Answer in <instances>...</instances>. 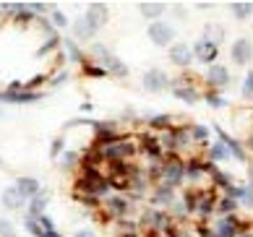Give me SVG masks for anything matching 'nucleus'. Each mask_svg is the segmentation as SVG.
<instances>
[{
    "label": "nucleus",
    "instance_id": "19",
    "mask_svg": "<svg viewBox=\"0 0 253 237\" xmlns=\"http://www.w3.org/2000/svg\"><path fill=\"white\" fill-rule=\"evenodd\" d=\"M107 211L120 219V216H126L130 211V201L126 196H112V198H107Z\"/></svg>",
    "mask_w": 253,
    "mask_h": 237
},
{
    "label": "nucleus",
    "instance_id": "53",
    "mask_svg": "<svg viewBox=\"0 0 253 237\" xmlns=\"http://www.w3.org/2000/svg\"><path fill=\"white\" fill-rule=\"evenodd\" d=\"M42 237H63L58 230H52V232H42Z\"/></svg>",
    "mask_w": 253,
    "mask_h": 237
},
{
    "label": "nucleus",
    "instance_id": "52",
    "mask_svg": "<svg viewBox=\"0 0 253 237\" xmlns=\"http://www.w3.org/2000/svg\"><path fill=\"white\" fill-rule=\"evenodd\" d=\"M73 237H94V232H91V230H86V227H84V230H79V232L73 235Z\"/></svg>",
    "mask_w": 253,
    "mask_h": 237
},
{
    "label": "nucleus",
    "instance_id": "41",
    "mask_svg": "<svg viewBox=\"0 0 253 237\" xmlns=\"http://www.w3.org/2000/svg\"><path fill=\"white\" fill-rule=\"evenodd\" d=\"M44 81H47V76H42V73H40V76H34L32 81H26V83H24V89H26V91H37Z\"/></svg>",
    "mask_w": 253,
    "mask_h": 237
},
{
    "label": "nucleus",
    "instance_id": "25",
    "mask_svg": "<svg viewBox=\"0 0 253 237\" xmlns=\"http://www.w3.org/2000/svg\"><path fill=\"white\" fill-rule=\"evenodd\" d=\"M141 144H144L141 149H144L152 159H159V157H162V146H159V138H154V136H144V138H141Z\"/></svg>",
    "mask_w": 253,
    "mask_h": 237
},
{
    "label": "nucleus",
    "instance_id": "45",
    "mask_svg": "<svg viewBox=\"0 0 253 237\" xmlns=\"http://www.w3.org/2000/svg\"><path fill=\"white\" fill-rule=\"evenodd\" d=\"M68 79H71V73H68V71L63 68V71H58V73L52 76V81H50V83H52V86H63V83L68 81Z\"/></svg>",
    "mask_w": 253,
    "mask_h": 237
},
{
    "label": "nucleus",
    "instance_id": "51",
    "mask_svg": "<svg viewBox=\"0 0 253 237\" xmlns=\"http://www.w3.org/2000/svg\"><path fill=\"white\" fill-rule=\"evenodd\" d=\"M118 224L123 227V232H136V224H133V222H126V219H120Z\"/></svg>",
    "mask_w": 253,
    "mask_h": 237
},
{
    "label": "nucleus",
    "instance_id": "34",
    "mask_svg": "<svg viewBox=\"0 0 253 237\" xmlns=\"http://www.w3.org/2000/svg\"><path fill=\"white\" fill-rule=\"evenodd\" d=\"M188 136L196 141V144H206V138H209V128H204V125H191V128H188Z\"/></svg>",
    "mask_w": 253,
    "mask_h": 237
},
{
    "label": "nucleus",
    "instance_id": "48",
    "mask_svg": "<svg viewBox=\"0 0 253 237\" xmlns=\"http://www.w3.org/2000/svg\"><path fill=\"white\" fill-rule=\"evenodd\" d=\"M94 120H89V118H76V120H68L65 122V128H76V125H91Z\"/></svg>",
    "mask_w": 253,
    "mask_h": 237
},
{
    "label": "nucleus",
    "instance_id": "57",
    "mask_svg": "<svg viewBox=\"0 0 253 237\" xmlns=\"http://www.w3.org/2000/svg\"><path fill=\"white\" fill-rule=\"evenodd\" d=\"M8 237H18V235H16V232H13V235H8Z\"/></svg>",
    "mask_w": 253,
    "mask_h": 237
},
{
    "label": "nucleus",
    "instance_id": "11",
    "mask_svg": "<svg viewBox=\"0 0 253 237\" xmlns=\"http://www.w3.org/2000/svg\"><path fill=\"white\" fill-rule=\"evenodd\" d=\"M94 37H97V29L91 26L86 16H79L73 21V42H91Z\"/></svg>",
    "mask_w": 253,
    "mask_h": 237
},
{
    "label": "nucleus",
    "instance_id": "44",
    "mask_svg": "<svg viewBox=\"0 0 253 237\" xmlns=\"http://www.w3.org/2000/svg\"><path fill=\"white\" fill-rule=\"evenodd\" d=\"M91 55H94V58H97V60L102 63V60H105L107 55H110V50H107L105 44H99V42H94V44H91Z\"/></svg>",
    "mask_w": 253,
    "mask_h": 237
},
{
    "label": "nucleus",
    "instance_id": "12",
    "mask_svg": "<svg viewBox=\"0 0 253 237\" xmlns=\"http://www.w3.org/2000/svg\"><path fill=\"white\" fill-rule=\"evenodd\" d=\"M141 224L144 227H152V230L165 232L167 227H170V219H167V214L159 211V208H146V211L141 214Z\"/></svg>",
    "mask_w": 253,
    "mask_h": 237
},
{
    "label": "nucleus",
    "instance_id": "26",
    "mask_svg": "<svg viewBox=\"0 0 253 237\" xmlns=\"http://www.w3.org/2000/svg\"><path fill=\"white\" fill-rule=\"evenodd\" d=\"M230 13L238 18V21H246L253 13V3H230Z\"/></svg>",
    "mask_w": 253,
    "mask_h": 237
},
{
    "label": "nucleus",
    "instance_id": "17",
    "mask_svg": "<svg viewBox=\"0 0 253 237\" xmlns=\"http://www.w3.org/2000/svg\"><path fill=\"white\" fill-rule=\"evenodd\" d=\"M102 68H105L107 76H115V79H126L128 76V65L123 60H118L115 55H107V58L102 60Z\"/></svg>",
    "mask_w": 253,
    "mask_h": 237
},
{
    "label": "nucleus",
    "instance_id": "32",
    "mask_svg": "<svg viewBox=\"0 0 253 237\" xmlns=\"http://www.w3.org/2000/svg\"><path fill=\"white\" fill-rule=\"evenodd\" d=\"M50 24H52V29H65V26H68V16H65L63 11H58V8H52L50 11Z\"/></svg>",
    "mask_w": 253,
    "mask_h": 237
},
{
    "label": "nucleus",
    "instance_id": "38",
    "mask_svg": "<svg viewBox=\"0 0 253 237\" xmlns=\"http://www.w3.org/2000/svg\"><path fill=\"white\" fill-rule=\"evenodd\" d=\"M84 73L89 76V79H105V68H102V65H91V63H86L84 60Z\"/></svg>",
    "mask_w": 253,
    "mask_h": 237
},
{
    "label": "nucleus",
    "instance_id": "30",
    "mask_svg": "<svg viewBox=\"0 0 253 237\" xmlns=\"http://www.w3.org/2000/svg\"><path fill=\"white\" fill-rule=\"evenodd\" d=\"M149 125L157 128V130H170L172 118L170 115H149Z\"/></svg>",
    "mask_w": 253,
    "mask_h": 237
},
{
    "label": "nucleus",
    "instance_id": "58",
    "mask_svg": "<svg viewBox=\"0 0 253 237\" xmlns=\"http://www.w3.org/2000/svg\"><path fill=\"white\" fill-rule=\"evenodd\" d=\"M0 115H3V110H0Z\"/></svg>",
    "mask_w": 253,
    "mask_h": 237
},
{
    "label": "nucleus",
    "instance_id": "4",
    "mask_svg": "<svg viewBox=\"0 0 253 237\" xmlns=\"http://www.w3.org/2000/svg\"><path fill=\"white\" fill-rule=\"evenodd\" d=\"M170 76H167L162 68H152V71H146L144 73V79H141V86L149 91V94H159V91H165V89H170Z\"/></svg>",
    "mask_w": 253,
    "mask_h": 237
},
{
    "label": "nucleus",
    "instance_id": "5",
    "mask_svg": "<svg viewBox=\"0 0 253 237\" xmlns=\"http://www.w3.org/2000/svg\"><path fill=\"white\" fill-rule=\"evenodd\" d=\"M193 58L199 60V63H204L206 68H209V65H214L217 63V58H219V47L217 44H211V42H206V40H199L193 47Z\"/></svg>",
    "mask_w": 253,
    "mask_h": 237
},
{
    "label": "nucleus",
    "instance_id": "9",
    "mask_svg": "<svg viewBox=\"0 0 253 237\" xmlns=\"http://www.w3.org/2000/svg\"><path fill=\"white\" fill-rule=\"evenodd\" d=\"M206 83H209L211 89H224L230 83V71L219 63L209 65V68H206Z\"/></svg>",
    "mask_w": 253,
    "mask_h": 237
},
{
    "label": "nucleus",
    "instance_id": "43",
    "mask_svg": "<svg viewBox=\"0 0 253 237\" xmlns=\"http://www.w3.org/2000/svg\"><path fill=\"white\" fill-rule=\"evenodd\" d=\"M243 99H253V71L243 81Z\"/></svg>",
    "mask_w": 253,
    "mask_h": 237
},
{
    "label": "nucleus",
    "instance_id": "54",
    "mask_svg": "<svg viewBox=\"0 0 253 237\" xmlns=\"http://www.w3.org/2000/svg\"><path fill=\"white\" fill-rule=\"evenodd\" d=\"M246 149H251V151H253V133H251V136H248V141H246Z\"/></svg>",
    "mask_w": 253,
    "mask_h": 237
},
{
    "label": "nucleus",
    "instance_id": "39",
    "mask_svg": "<svg viewBox=\"0 0 253 237\" xmlns=\"http://www.w3.org/2000/svg\"><path fill=\"white\" fill-rule=\"evenodd\" d=\"M211 180H214V185H217V188H222V191H227L230 185H235V183H232V177L224 175V172H219V169L211 175Z\"/></svg>",
    "mask_w": 253,
    "mask_h": 237
},
{
    "label": "nucleus",
    "instance_id": "33",
    "mask_svg": "<svg viewBox=\"0 0 253 237\" xmlns=\"http://www.w3.org/2000/svg\"><path fill=\"white\" fill-rule=\"evenodd\" d=\"M227 159V149H224L222 144H211L209 146V159L206 162H224Z\"/></svg>",
    "mask_w": 253,
    "mask_h": 237
},
{
    "label": "nucleus",
    "instance_id": "27",
    "mask_svg": "<svg viewBox=\"0 0 253 237\" xmlns=\"http://www.w3.org/2000/svg\"><path fill=\"white\" fill-rule=\"evenodd\" d=\"M185 177L188 180H201L204 177V162L201 159H191V162L185 164Z\"/></svg>",
    "mask_w": 253,
    "mask_h": 237
},
{
    "label": "nucleus",
    "instance_id": "36",
    "mask_svg": "<svg viewBox=\"0 0 253 237\" xmlns=\"http://www.w3.org/2000/svg\"><path fill=\"white\" fill-rule=\"evenodd\" d=\"M24 227H26V232H29L32 237H42V227H40V219H37V216H29V214H26Z\"/></svg>",
    "mask_w": 253,
    "mask_h": 237
},
{
    "label": "nucleus",
    "instance_id": "46",
    "mask_svg": "<svg viewBox=\"0 0 253 237\" xmlns=\"http://www.w3.org/2000/svg\"><path fill=\"white\" fill-rule=\"evenodd\" d=\"M37 219H40V227H42V232H52L55 230V222L50 219L47 214H42V216H37Z\"/></svg>",
    "mask_w": 253,
    "mask_h": 237
},
{
    "label": "nucleus",
    "instance_id": "2",
    "mask_svg": "<svg viewBox=\"0 0 253 237\" xmlns=\"http://www.w3.org/2000/svg\"><path fill=\"white\" fill-rule=\"evenodd\" d=\"M146 34H149V40H152V44H157V47H172L175 44V29H172V24L162 21V18L149 24Z\"/></svg>",
    "mask_w": 253,
    "mask_h": 237
},
{
    "label": "nucleus",
    "instance_id": "3",
    "mask_svg": "<svg viewBox=\"0 0 253 237\" xmlns=\"http://www.w3.org/2000/svg\"><path fill=\"white\" fill-rule=\"evenodd\" d=\"M183 180H185V162L170 157V159L162 164V185H167V188H172V191H175V188L180 185Z\"/></svg>",
    "mask_w": 253,
    "mask_h": 237
},
{
    "label": "nucleus",
    "instance_id": "8",
    "mask_svg": "<svg viewBox=\"0 0 253 237\" xmlns=\"http://www.w3.org/2000/svg\"><path fill=\"white\" fill-rule=\"evenodd\" d=\"M214 130H217V136H219V144H222L224 149H227V157L238 159V162H246V149H243L240 141H235L232 136H227V133H224V130H222L219 125L214 128Z\"/></svg>",
    "mask_w": 253,
    "mask_h": 237
},
{
    "label": "nucleus",
    "instance_id": "59",
    "mask_svg": "<svg viewBox=\"0 0 253 237\" xmlns=\"http://www.w3.org/2000/svg\"><path fill=\"white\" fill-rule=\"evenodd\" d=\"M0 164H3V162H0Z\"/></svg>",
    "mask_w": 253,
    "mask_h": 237
},
{
    "label": "nucleus",
    "instance_id": "13",
    "mask_svg": "<svg viewBox=\"0 0 253 237\" xmlns=\"http://www.w3.org/2000/svg\"><path fill=\"white\" fill-rule=\"evenodd\" d=\"M170 89H172L175 97L180 99V102H185V104H196V102H199V97H201V94L196 91L193 86H188V83H185L183 79H175V81H170Z\"/></svg>",
    "mask_w": 253,
    "mask_h": 237
},
{
    "label": "nucleus",
    "instance_id": "49",
    "mask_svg": "<svg viewBox=\"0 0 253 237\" xmlns=\"http://www.w3.org/2000/svg\"><path fill=\"white\" fill-rule=\"evenodd\" d=\"M79 198H81V203H86L89 208H94V206L99 203V198H97V196H86V193H84V196H79Z\"/></svg>",
    "mask_w": 253,
    "mask_h": 237
},
{
    "label": "nucleus",
    "instance_id": "21",
    "mask_svg": "<svg viewBox=\"0 0 253 237\" xmlns=\"http://www.w3.org/2000/svg\"><path fill=\"white\" fill-rule=\"evenodd\" d=\"M50 201V191H40L34 198H29V216H42Z\"/></svg>",
    "mask_w": 253,
    "mask_h": 237
},
{
    "label": "nucleus",
    "instance_id": "7",
    "mask_svg": "<svg viewBox=\"0 0 253 237\" xmlns=\"http://www.w3.org/2000/svg\"><path fill=\"white\" fill-rule=\"evenodd\" d=\"M214 232H217L219 237H240L243 232H246V224H243L235 214H230V216H222L219 224L214 227Z\"/></svg>",
    "mask_w": 253,
    "mask_h": 237
},
{
    "label": "nucleus",
    "instance_id": "18",
    "mask_svg": "<svg viewBox=\"0 0 253 237\" xmlns=\"http://www.w3.org/2000/svg\"><path fill=\"white\" fill-rule=\"evenodd\" d=\"M0 201H3L5 208H11V211H18V208H24V206H26V198H21V193L16 191V185L5 188L3 196H0Z\"/></svg>",
    "mask_w": 253,
    "mask_h": 237
},
{
    "label": "nucleus",
    "instance_id": "42",
    "mask_svg": "<svg viewBox=\"0 0 253 237\" xmlns=\"http://www.w3.org/2000/svg\"><path fill=\"white\" fill-rule=\"evenodd\" d=\"M63 151H65V141L58 136V138L52 141V146H50V157H52V159H58V157L63 154Z\"/></svg>",
    "mask_w": 253,
    "mask_h": 237
},
{
    "label": "nucleus",
    "instance_id": "50",
    "mask_svg": "<svg viewBox=\"0 0 253 237\" xmlns=\"http://www.w3.org/2000/svg\"><path fill=\"white\" fill-rule=\"evenodd\" d=\"M199 235H201V237H219L217 232L211 230V227H199Z\"/></svg>",
    "mask_w": 253,
    "mask_h": 237
},
{
    "label": "nucleus",
    "instance_id": "35",
    "mask_svg": "<svg viewBox=\"0 0 253 237\" xmlns=\"http://www.w3.org/2000/svg\"><path fill=\"white\" fill-rule=\"evenodd\" d=\"M79 164V151H63L60 154V167L63 169H73Z\"/></svg>",
    "mask_w": 253,
    "mask_h": 237
},
{
    "label": "nucleus",
    "instance_id": "56",
    "mask_svg": "<svg viewBox=\"0 0 253 237\" xmlns=\"http://www.w3.org/2000/svg\"><path fill=\"white\" fill-rule=\"evenodd\" d=\"M240 237H253V235H251V232H243V235H240Z\"/></svg>",
    "mask_w": 253,
    "mask_h": 237
},
{
    "label": "nucleus",
    "instance_id": "14",
    "mask_svg": "<svg viewBox=\"0 0 253 237\" xmlns=\"http://www.w3.org/2000/svg\"><path fill=\"white\" fill-rule=\"evenodd\" d=\"M91 21V26L99 32L102 26L107 24V16H110V8L105 5V3H89V8H86V13H84Z\"/></svg>",
    "mask_w": 253,
    "mask_h": 237
},
{
    "label": "nucleus",
    "instance_id": "22",
    "mask_svg": "<svg viewBox=\"0 0 253 237\" xmlns=\"http://www.w3.org/2000/svg\"><path fill=\"white\" fill-rule=\"evenodd\" d=\"M60 44H63L65 55H68L65 60H71V63H84V52H81L79 42H73V40H60Z\"/></svg>",
    "mask_w": 253,
    "mask_h": 237
},
{
    "label": "nucleus",
    "instance_id": "20",
    "mask_svg": "<svg viewBox=\"0 0 253 237\" xmlns=\"http://www.w3.org/2000/svg\"><path fill=\"white\" fill-rule=\"evenodd\" d=\"M152 203H154V206H167V208H170V206L175 203V191H172V188H167V185H157V191H154V196H152Z\"/></svg>",
    "mask_w": 253,
    "mask_h": 237
},
{
    "label": "nucleus",
    "instance_id": "16",
    "mask_svg": "<svg viewBox=\"0 0 253 237\" xmlns=\"http://www.w3.org/2000/svg\"><path fill=\"white\" fill-rule=\"evenodd\" d=\"M138 11H141V16L149 18V21H159L162 13L167 11V5L159 3V0H146V3H138Z\"/></svg>",
    "mask_w": 253,
    "mask_h": 237
},
{
    "label": "nucleus",
    "instance_id": "55",
    "mask_svg": "<svg viewBox=\"0 0 253 237\" xmlns=\"http://www.w3.org/2000/svg\"><path fill=\"white\" fill-rule=\"evenodd\" d=\"M120 237H138L136 232H120Z\"/></svg>",
    "mask_w": 253,
    "mask_h": 237
},
{
    "label": "nucleus",
    "instance_id": "6",
    "mask_svg": "<svg viewBox=\"0 0 253 237\" xmlns=\"http://www.w3.org/2000/svg\"><path fill=\"white\" fill-rule=\"evenodd\" d=\"M230 58H232V63H235V65H248L253 60V42L246 40V37L235 40V42H232V47H230Z\"/></svg>",
    "mask_w": 253,
    "mask_h": 237
},
{
    "label": "nucleus",
    "instance_id": "15",
    "mask_svg": "<svg viewBox=\"0 0 253 237\" xmlns=\"http://www.w3.org/2000/svg\"><path fill=\"white\" fill-rule=\"evenodd\" d=\"M16 191L21 193V198H26V201H29V198H34L37 193L42 191V185H40V180H37V177L24 175V177L16 180Z\"/></svg>",
    "mask_w": 253,
    "mask_h": 237
},
{
    "label": "nucleus",
    "instance_id": "40",
    "mask_svg": "<svg viewBox=\"0 0 253 237\" xmlns=\"http://www.w3.org/2000/svg\"><path fill=\"white\" fill-rule=\"evenodd\" d=\"M238 201H243V206L253 208V185H240V198Z\"/></svg>",
    "mask_w": 253,
    "mask_h": 237
},
{
    "label": "nucleus",
    "instance_id": "37",
    "mask_svg": "<svg viewBox=\"0 0 253 237\" xmlns=\"http://www.w3.org/2000/svg\"><path fill=\"white\" fill-rule=\"evenodd\" d=\"M206 104L214 107V110H222V107H227V99H224L222 94H217V91H209L206 94Z\"/></svg>",
    "mask_w": 253,
    "mask_h": 237
},
{
    "label": "nucleus",
    "instance_id": "1",
    "mask_svg": "<svg viewBox=\"0 0 253 237\" xmlns=\"http://www.w3.org/2000/svg\"><path fill=\"white\" fill-rule=\"evenodd\" d=\"M102 159H107V162H126V157H133L136 154V144L128 138H118L115 144H107L99 149Z\"/></svg>",
    "mask_w": 253,
    "mask_h": 237
},
{
    "label": "nucleus",
    "instance_id": "24",
    "mask_svg": "<svg viewBox=\"0 0 253 237\" xmlns=\"http://www.w3.org/2000/svg\"><path fill=\"white\" fill-rule=\"evenodd\" d=\"M196 211L204 214V216L214 214V211H217V198H214L211 193H201V198H199V206H196Z\"/></svg>",
    "mask_w": 253,
    "mask_h": 237
},
{
    "label": "nucleus",
    "instance_id": "31",
    "mask_svg": "<svg viewBox=\"0 0 253 237\" xmlns=\"http://www.w3.org/2000/svg\"><path fill=\"white\" fill-rule=\"evenodd\" d=\"M172 138H175V149H185L191 144L188 128H172Z\"/></svg>",
    "mask_w": 253,
    "mask_h": 237
},
{
    "label": "nucleus",
    "instance_id": "10",
    "mask_svg": "<svg viewBox=\"0 0 253 237\" xmlns=\"http://www.w3.org/2000/svg\"><path fill=\"white\" fill-rule=\"evenodd\" d=\"M170 60H172L175 65H180V68H188V65L196 60L191 44H188V42H175V44L170 47Z\"/></svg>",
    "mask_w": 253,
    "mask_h": 237
},
{
    "label": "nucleus",
    "instance_id": "23",
    "mask_svg": "<svg viewBox=\"0 0 253 237\" xmlns=\"http://www.w3.org/2000/svg\"><path fill=\"white\" fill-rule=\"evenodd\" d=\"M204 40L219 47V42L224 40V26H219V24H206V26H204Z\"/></svg>",
    "mask_w": 253,
    "mask_h": 237
},
{
    "label": "nucleus",
    "instance_id": "29",
    "mask_svg": "<svg viewBox=\"0 0 253 237\" xmlns=\"http://www.w3.org/2000/svg\"><path fill=\"white\" fill-rule=\"evenodd\" d=\"M238 206H240V203L235 201V198H227V196H224V198H219V201H217V211L224 214V216H230V214H235Z\"/></svg>",
    "mask_w": 253,
    "mask_h": 237
},
{
    "label": "nucleus",
    "instance_id": "28",
    "mask_svg": "<svg viewBox=\"0 0 253 237\" xmlns=\"http://www.w3.org/2000/svg\"><path fill=\"white\" fill-rule=\"evenodd\" d=\"M58 47H60V37H58V34L47 37V40H44V44L37 50V58H44V55H50L52 50H58Z\"/></svg>",
    "mask_w": 253,
    "mask_h": 237
},
{
    "label": "nucleus",
    "instance_id": "47",
    "mask_svg": "<svg viewBox=\"0 0 253 237\" xmlns=\"http://www.w3.org/2000/svg\"><path fill=\"white\" fill-rule=\"evenodd\" d=\"M8 235H13V224L8 219H0V237H8Z\"/></svg>",
    "mask_w": 253,
    "mask_h": 237
}]
</instances>
